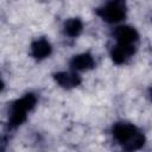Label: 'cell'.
Listing matches in <instances>:
<instances>
[{"mask_svg": "<svg viewBox=\"0 0 152 152\" xmlns=\"http://www.w3.org/2000/svg\"><path fill=\"white\" fill-rule=\"evenodd\" d=\"M113 135L127 151L139 150L145 142L144 134L135 126L127 122L115 124L113 126Z\"/></svg>", "mask_w": 152, "mask_h": 152, "instance_id": "6da1fadb", "label": "cell"}, {"mask_svg": "<svg viewBox=\"0 0 152 152\" xmlns=\"http://www.w3.org/2000/svg\"><path fill=\"white\" fill-rule=\"evenodd\" d=\"M96 13L107 23H118L126 17V2L125 0H110Z\"/></svg>", "mask_w": 152, "mask_h": 152, "instance_id": "7a4b0ae2", "label": "cell"}, {"mask_svg": "<svg viewBox=\"0 0 152 152\" xmlns=\"http://www.w3.org/2000/svg\"><path fill=\"white\" fill-rule=\"evenodd\" d=\"M114 34L118 43L124 45H134V43L139 38V34L135 28L131 26H120L115 30Z\"/></svg>", "mask_w": 152, "mask_h": 152, "instance_id": "3957f363", "label": "cell"}, {"mask_svg": "<svg viewBox=\"0 0 152 152\" xmlns=\"http://www.w3.org/2000/svg\"><path fill=\"white\" fill-rule=\"evenodd\" d=\"M135 51L134 45H124V44H118L113 50H112V59L116 64H122L131 55H133Z\"/></svg>", "mask_w": 152, "mask_h": 152, "instance_id": "277c9868", "label": "cell"}, {"mask_svg": "<svg viewBox=\"0 0 152 152\" xmlns=\"http://www.w3.org/2000/svg\"><path fill=\"white\" fill-rule=\"evenodd\" d=\"M56 82L63 88H75L81 83V77L75 72H57L53 75Z\"/></svg>", "mask_w": 152, "mask_h": 152, "instance_id": "5b68a950", "label": "cell"}, {"mask_svg": "<svg viewBox=\"0 0 152 152\" xmlns=\"http://www.w3.org/2000/svg\"><path fill=\"white\" fill-rule=\"evenodd\" d=\"M94 65H95V62L90 53L77 55L70 62V66L74 70H88V69L94 68Z\"/></svg>", "mask_w": 152, "mask_h": 152, "instance_id": "8992f818", "label": "cell"}, {"mask_svg": "<svg viewBox=\"0 0 152 152\" xmlns=\"http://www.w3.org/2000/svg\"><path fill=\"white\" fill-rule=\"evenodd\" d=\"M32 56L37 59H43L45 57H48L51 53V45L46 39H38L36 42H33L32 46Z\"/></svg>", "mask_w": 152, "mask_h": 152, "instance_id": "52a82bcc", "label": "cell"}, {"mask_svg": "<svg viewBox=\"0 0 152 152\" xmlns=\"http://www.w3.org/2000/svg\"><path fill=\"white\" fill-rule=\"evenodd\" d=\"M82 21L77 18H72L64 24V32L69 37H77L82 32Z\"/></svg>", "mask_w": 152, "mask_h": 152, "instance_id": "ba28073f", "label": "cell"}, {"mask_svg": "<svg viewBox=\"0 0 152 152\" xmlns=\"http://www.w3.org/2000/svg\"><path fill=\"white\" fill-rule=\"evenodd\" d=\"M26 113L27 112L12 106V110H11L10 120H8V126L14 128V127H18L19 125H21L26 120Z\"/></svg>", "mask_w": 152, "mask_h": 152, "instance_id": "9c48e42d", "label": "cell"}, {"mask_svg": "<svg viewBox=\"0 0 152 152\" xmlns=\"http://www.w3.org/2000/svg\"><path fill=\"white\" fill-rule=\"evenodd\" d=\"M36 102H37V99H36V96H34L33 94H26L24 97L17 100L12 106H13V107H17V108H20V109H23V110H25V112H27V110H31V109L34 107Z\"/></svg>", "mask_w": 152, "mask_h": 152, "instance_id": "30bf717a", "label": "cell"}, {"mask_svg": "<svg viewBox=\"0 0 152 152\" xmlns=\"http://www.w3.org/2000/svg\"><path fill=\"white\" fill-rule=\"evenodd\" d=\"M2 88H4V82H2L1 80H0V90H1Z\"/></svg>", "mask_w": 152, "mask_h": 152, "instance_id": "8fae6325", "label": "cell"}]
</instances>
